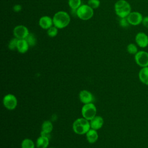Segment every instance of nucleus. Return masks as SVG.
Wrapping results in <instances>:
<instances>
[{
    "label": "nucleus",
    "instance_id": "28",
    "mask_svg": "<svg viewBox=\"0 0 148 148\" xmlns=\"http://www.w3.org/2000/svg\"><path fill=\"white\" fill-rule=\"evenodd\" d=\"M142 24L145 28L148 29V16L143 17Z\"/></svg>",
    "mask_w": 148,
    "mask_h": 148
},
{
    "label": "nucleus",
    "instance_id": "22",
    "mask_svg": "<svg viewBox=\"0 0 148 148\" xmlns=\"http://www.w3.org/2000/svg\"><path fill=\"white\" fill-rule=\"evenodd\" d=\"M68 5L71 9H77L82 5V1L68 0Z\"/></svg>",
    "mask_w": 148,
    "mask_h": 148
},
{
    "label": "nucleus",
    "instance_id": "13",
    "mask_svg": "<svg viewBox=\"0 0 148 148\" xmlns=\"http://www.w3.org/2000/svg\"><path fill=\"white\" fill-rule=\"evenodd\" d=\"M104 120L100 116H95L90 121V127L92 129L98 130L102 128L103 125Z\"/></svg>",
    "mask_w": 148,
    "mask_h": 148
},
{
    "label": "nucleus",
    "instance_id": "2",
    "mask_svg": "<svg viewBox=\"0 0 148 148\" xmlns=\"http://www.w3.org/2000/svg\"><path fill=\"white\" fill-rule=\"evenodd\" d=\"M114 11L120 18L127 17L132 12L131 6L126 0H118L114 4Z\"/></svg>",
    "mask_w": 148,
    "mask_h": 148
},
{
    "label": "nucleus",
    "instance_id": "16",
    "mask_svg": "<svg viewBox=\"0 0 148 148\" xmlns=\"http://www.w3.org/2000/svg\"><path fill=\"white\" fill-rule=\"evenodd\" d=\"M138 76L142 83L148 85V66L142 68L139 72Z\"/></svg>",
    "mask_w": 148,
    "mask_h": 148
},
{
    "label": "nucleus",
    "instance_id": "10",
    "mask_svg": "<svg viewBox=\"0 0 148 148\" xmlns=\"http://www.w3.org/2000/svg\"><path fill=\"white\" fill-rule=\"evenodd\" d=\"M135 41L138 46L146 48L148 46V35L143 32H139L135 35Z\"/></svg>",
    "mask_w": 148,
    "mask_h": 148
},
{
    "label": "nucleus",
    "instance_id": "26",
    "mask_svg": "<svg viewBox=\"0 0 148 148\" xmlns=\"http://www.w3.org/2000/svg\"><path fill=\"white\" fill-rule=\"evenodd\" d=\"M119 24L123 28H127L130 25V24L127 20V17L125 18H120Z\"/></svg>",
    "mask_w": 148,
    "mask_h": 148
},
{
    "label": "nucleus",
    "instance_id": "21",
    "mask_svg": "<svg viewBox=\"0 0 148 148\" xmlns=\"http://www.w3.org/2000/svg\"><path fill=\"white\" fill-rule=\"evenodd\" d=\"M127 51L130 54H132V55L136 54L138 51L137 45H135L132 43H129L127 46Z\"/></svg>",
    "mask_w": 148,
    "mask_h": 148
},
{
    "label": "nucleus",
    "instance_id": "8",
    "mask_svg": "<svg viewBox=\"0 0 148 148\" xmlns=\"http://www.w3.org/2000/svg\"><path fill=\"white\" fill-rule=\"evenodd\" d=\"M143 18V16L142 13L136 11L131 12L127 17L130 25L134 26H136L142 24Z\"/></svg>",
    "mask_w": 148,
    "mask_h": 148
},
{
    "label": "nucleus",
    "instance_id": "19",
    "mask_svg": "<svg viewBox=\"0 0 148 148\" xmlns=\"http://www.w3.org/2000/svg\"><path fill=\"white\" fill-rule=\"evenodd\" d=\"M25 39L27 42L29 47H34L36 43V38L34 34L29 33Z\"/></svg>",
    "mask_w": 148,
    "mask_h": 148
},
{
    "label": "nucleus",
    "instance_id": "6",
    "mask_svg": "<svg viewBox=\"0 0 148 148\" xmlns=\"http://www.w3.org/2000/svg\"><path fill=\"white\" fill-rule=\"evenodd\" d=\"M134 60L137 65L143 68L148 66V53L144 50L138 51L134 55Z\"/></svg>",
    "mask_w": 148,
    "mask_h": 148
},
{
    "label": "nucleus",
    "instance_id": "15",
    "mask_svg": "<svg viewBox=\"0 0 148 148\" xmlns=\"http://www.w3.org/2000/svg\"><path fill=\"white\" fill-rule=\"evenodd\" d=\"M29 47V46L25 39L18 40L16 49L19 53L22 54L25 53L28 51Z\"/></svg>",
    "mask_w": 148,
    "mask_h": 148
},
{
    "label": "nucleus",
    "instance_id": "3",
    "mask_svg": "<svg viewBox=\"0 0 148 148\" xmlns=\"http://www.w3.org/2000/svg\"><path fill=\"white\" fill-rule=\"evenodd\" d=\"M90 128V122L83 117L76 119L72 124L73 131L79 135L86 134Z\"/></svg>",
    "mask_w": 148,
    "mask_h": 148
},
{
    "label": "nucleus",
    "instance_id": "9",
    "mask_svg": "<svg viewBox=\"0 0 148 148\" xmlns=\"http://www.w3.org/2000/svg\"><path fill=\"white\" fill-rule=\"evenodd\" d=\"M13 33L15 38L18 39H23L27 36L29 32L26 26L23 25H18L14 28Z\"/></svg>",
    "mask_w": 148,
    "mask_h": 148
},
{
    "label": "nucleus",
    "instance_id": "11",
    "mask_svg": "<svg viewBox=\"0 0 148 148\" xmlns=\"http://www.w3.org/2000/svg\"><path fill=\"white\" fill-rule=\"evenodd\" d=\"M39 25L42 29L47 30L53 25V18L48 16H42L39 20Z\"/></svg>",
    "mask_w": 148,
    "mask_h": 148
},
{
    "label": "nucleus",
    "instance_id": "29",
    "mask_svg": "<svg viewBox=\"0 0 148 148\" xmlns=\"http://www.w3.org/2000/svg\"><path fill=\"white\" fill-rule=\"evenodd\" d=\"M40 135L42 136H46L49 139L51 138V135H50V134L49 133H46V132H43L41 131L40 132Z\"/></svg>",
    "mask_w": 148,
    "mask_h": 148
},
{
    "label": "nucleus",
    "instance_id": "12",
    "mask_svg": "<svg viewBox=\"0 0 148 148\" xmlns=\"http://www.w3.org/2000/svg\"><path fill=\"white\" fill-rule=\"evenodd\" d=\"M79 99L81 102L83 104H86L92 102L93 100V96L91 92L86 90L80 91L79 93Z\"/></svg>",
    "mask_w": 148,
    "mask_h": 148
},
{
    "label": "nucleus",
    "instance_id": "27",
    "mask_svg": "<svg viewBox=\"0 0 148 148\" xmlns=\"http://www.w3.org/2000/svg\"><path fill=\"white\" fill-rule=\"evenodd\" d=\"M22 9V6L20 4H16L13 7V10L15 12H20Z\"/></svg>",
    "mask_w": 148,
    "mask_h": 148
},
{
    "label": "nucleus",
    "instance_id": "25",
    "mask_svg": "<svg viewBox=\"0 0 148 148\" xmlns=\"http://www.w3.org/2000/svg\"><path fill=\"white\" fill-rule=\"evenodd\" d=\"M100 3L101 2L99 0H88L87 2V5L93 9L98 8L99 6Z\"/></svg>",
    "mask_w": 148,
    "mask_h": 148
},
{
    "label": "nucleus",
    "instance_id": "7",
    "mask_svg": "<svg viewBox=\"0 0 148 148\" xmlns=\"http://www.w3.org/2000/svg\"><path fill=\"white\" fill-rule=\"evenodd\" d=\"M3 105L9 110H14L17 107V99L13 94H8L3 98Z\"/></svg>",
    "mask_w": 148,
    "mask_h": 148
},
{
    "label": "nucleus",
    "instance_id": "1",
    "mask_svg": "<svg viewBox=\"0 0 148 148\" xmlns=\"http://www.w3.org/2000/svg\"><path fill=\"white\" fill-rule=\"evenodd\" d=\"M53 25L58 29H63L66 27L70 23L71 18L69 14L65 11H58L53 17Z\"/></svg>",
    "mask_w": 148,
    "mask_h": 148
},
{
    "label": "nucleus",
    "instance_id": "30",
    "mask_svg": "<svg viewBox=\"0 0 148 148\" xmlns=\"http://www.w3.org/2000/svg\"><path fill=\"white\" fill-rule=\"evenodd\" d=\"M50 148H54V147H50Z\"/></svg>",
    "mask_w": 148,
    "mask_h": 148
},
{
    "label": "nucleus",
    "instance_id": "18",
    "mask_svg": "<svg viewBox=\"0 0 148 148\" xmlns=\"http://www.w3.org/2000/svg\"><path fill=\"white\" fill-rule=\"evenodd\" d=\"M53 129V124L50 121L45 120L42 124V131L50 134Z\"/></svg>",
    "mask_w": 148,
    "mask_h": 148
},
{
    "label": "nucleus",
    "instance_id": "14",
    "mask_svg": "<svg viewBox=\"0 0 148 148\" xmlns=\"http://www.w3.org/2000/svg\"><path fill=\"white\" fill-rule=\"evenodd\" d=\"M87 140L90 143H95L98 139V134L97 130L90 128L86 134Z\"/></svg>",
    "mask_w": 148,
    "mask_h": 148
},
{
    "label": "nucleus",
    "instance_id": "4",
    "mask_svg": "<svg viewBox=\"0 0 148 148\" xmlns=\"http://www.w3.org/2000/svg\"><path fill=\"white\" fill-rule=\"evenodd\" d=\"M93 15L94 9L87 4L82 5L76 10V16L82 20H88L92 17Z\"/></svg>",
    "mask_w": 148,
    "mask_h": 148
},
{
    "label": "nucleus",
    "instance_id": "23",
    "mask_svg": "<svg viewBox=\"0 0 148 148\" xmlns=\"http://www.w3.org/2000/svg\"><path fill=\"white\" fill-rule=\"evenodd\" d=\"M47 34L50 38H54L58 34V28L53 25L47 30Z\"/></svg>",
    "mask_w": 148,
    "mask_h": 148
},
{
    "label": "nucleus",
    "instance_id": "17",
    "mask_svg": "<svg viewBox=\"0 0 148 148\" xmlns=\"http://www.w3.org/2000/svg\"><path fill=\"white\" fill-rule=\"evenodd\" d=\"M50 139L44 136L40 135L36 140V146L38 148H47L49 145Z\"/></svg>",
    "mask_w": 148,
    "mask_h": 148
},
{
    "label": "nucleus",
    "instance_id": "5",
    "mask_svg": "<svg viewBox=\"0 0 148 148\" xmlns=\"http://www.w3.org/2000/svg\"><path fill=\"white\" fill-rule=\"evenodd\" d=\"M97 111V110L95 105L91 102L83 105L82 108L81 113L83 118L90 121L96 116Z\"/></svg>",
    "mask_w": 148,
    "mask_h": 148
},
{
    "label": "nucleus",
    "instance_id": "24",
    "mask_svg": "<svg viewBox=\"0 0 148 148\" xmlns=\"http://www.w3.org/2000/svg\"><path fill=\"white\" fill-rule=\"evenodd\" d=\"M18 39L16 38H14L12 39L8 44V48L11 50H13L17 49V42H18Z\"/></svg>",
    "mask_w": 148,
    "mask_h": 148
},
{
    "label": "nucleus",
    "instance_id": "20",
    "mask_svg": "<svg viewBox=\"0 0 148 148\" xmlns=\"http://www.w3.org/2000/svg\"><path fill=\"white\" fill-rule=\"evenodd\" d=\"M21 148H35V144L31 139H24L21 143Z\"/></svg>",
    "mask_w": 148,
    "mask_h": 148
}]
</instances>
